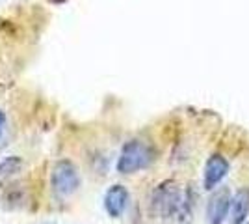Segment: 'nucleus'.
I'll list each match as a JSON object with an SVG mask.
<instances>
[{"label":"nucleus","instance_id":"4","mask_svg":"<svg viewBox=\"0 0 249 224\" xmlns=\"http://www.w3.org/2000/svg\"><path fill=\"white\" fill-rule=\"evenodd\" d=\"M229 174V161L219 155V153H214L210 155L205 164V172H203V187L205 191H214L219 183L223 182V178Z\"/></svg>","mask_w":249,"mask_h":224},{"label":"nucleus","instance_id":"9","mask_svg":"<svg viewBox=\"0 0 249 224\" xmlns=\"http://www.w3.org/2000/svg\"><path fill=\"white\" fill-rule=\"evenodd\" d=\"M4 127H6V116H4V112L0 110V139H2V135H4Z\"/></svg>","mask_w":249,"mask_h":224},{"label":"nucleus","instance_id":"3","mask_svg":"<svg viewBox=\"0 0 249 224\" xmlns=\"http://www.w3.org/2000/svg\"><path fill=\"white\" fill-rule=\"evenodd\" d=\"M80 187V176L71 161H60L56 163L52 170V189L60 198H67L78 191Z\"/></svg>","mask_w":249,"mask_h":224},{"label":"nucleus","instance_id":"7","mask_svg":"<svg viewBox=\"0 0 249 224\" xmlns=\"http://www.w3.org/2000/svg\"><path fill=\"white\" fill-rule=\"evenodd\" d=\"M249 215V189H240L231 200V224H244Z\"/></svg>","mask_w":249,"mask_h":224},{"label":"nucleus","instance_id":"6","mask_svg":"<svg viewBox=\"0 0 249 224\" xmlns=\"http://www.w3.org/2000/svg\"><path fill=\"white\" fill-rule=\"evenodd\" d=\"M128 191L123 185H112L104 194V209L112 219H119L128 205Z\"/></svg>","mask_w":249,"mask_h":224},{"label":"nucleus","instance_id":"2","mask_svg":"<svg viewBox=\"0 0 249 224\" xmlns=\"http://www.w3.org/2000/svg\"><path fill=\"white\" fill-rule=\"evenodd\" d=\"M182 204H184V200L180 196V191L177 189V185L173 182L158 185L156 191L153 192V209L164 219H169V217H175L180 213Z\"/></svg>","mask_w":249,"mask_h":224},{"label":"nucleus","instance_id":"10","mask_svg":"<svg viewBox=\"0 0 249 224\" xmlns=\"http://www.w3.org/2000/svg\"><path fill=\"white\" fill-rule=\"evenodd\" d=\"M248 224H249V223H248Z\"/></svg>","mask_w":249,"mask_h":224},{"label":"nucleus","instance_id":"8","mask_svg":"<svg viewBox=\"0 0 249 224\" xmlns=\"http://www.w3.org/2000/svg\"><path fill=\"white\" fill-rule=\"evenodd\" d=\"M22 166V161L19 157H8V159H4L0 163V178H4V176H10L13 172H17L19 168Z\"/></svg>","mask_w":249,"mask_h":224},{"label":"nucleus","instance_id":"5","mask_svg":"<svg viewBox=\"0 0 249 224\" xmlns=\"http://www.w3.org/2000/svg\"><path fill=\"white\" fill-rule=\"evenodd\" d=\"M231 200H232L231 198V192L225 187L210 196L207 205L208 224H223V221L227 219L229 211H231Z\"/></svg>","mask_w":249,"mask_h":224},{"label":"nucleus","instance_id":"1","mask_svg":"<svg viewBox=\"0 0 249 224\" xmlns=\"http://www.w3.org/2000/svg\"><path fill=\"white\" fill-rule=\"evenodd\" d=\"M153 161V151L142 140H130L121 149V155L117 159V172L119 174H134L143 170Z\"/></svg>","mask_w":249,"mask_h":224}]
</instances>
